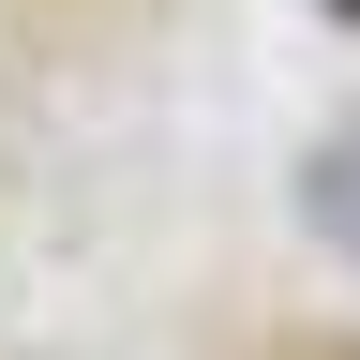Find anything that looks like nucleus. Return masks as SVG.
Masks as SVG:
<instances>
[{"label":"nucleus","mask_w":360,"mask_h":360,"mask_svg":"<svg viewBox=\"0 0 360 360\" xmlns=\"http://www.w3.org/2000/svg\"><path fill=\"white\" fill-rule=\"evenodd\" d=\"M300 225H315V240L360 270V120H330V135L300 150Z\"/></svg>","instance_id":"nucleus-1"},{"label":"nucleus","mask_w":360,"mask_h":360,"mask_svg":"<svg viewBox=\"0 0 360 360\" xmlns=\"http://www.w3.org/2000/svg\"><path fill=\"white\" fill-rule=\"evenodd\" d=\"M315 15H345V30H360V0H315Z\"/></svg>","instance_id":"nucleus-2"}]
</instances>
